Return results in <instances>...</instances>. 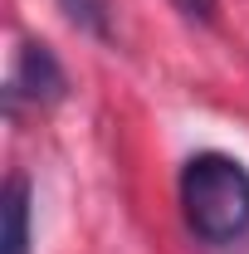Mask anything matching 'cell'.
<instances>
[{
    "label": "cell",
    "instance_id": "cell-1",
    "mask_svg": "<svg viewBox=\"0 0 249 254\" xmlns=\"http://www.w3.org/2000/svg\"><path fill=\"white\" fill-rule=\"evenodd\" d=\"M176 200L186 230L210 250H235L249 240V166L230 152H195L181 161Z\"/></svg>",
    "mask_w": 249,
    "mask_h": 254
},
{
    "label": "cell",
    "instance_id": "cell-2",
    "mask_svg": "<svg viewBox=\"0 0 249 254\" xmlns=\"http://www.w3.org/2000/svg\"><path fill=\"white\" fill-rule=\"evenodd\" d=\"M68 93V73H63L59 54L39 39H25L15 49V64H10V78H5V113L20 118L25 108H49Z\"/></svg>",
    "mask_w": 249,
    "mask_h": 254
},
{
    "label": "cell",
    "instance_id": "cell-3",
    "mask_svg": "<svg viewBox=\"0 0 249 254\" xmlns=\"http://www.w3.org/2000/svg\"><path fill=\"white\" fill-rule=\"evenodd\" d=\"M30 176H10L0 195V254H30Z\"/></svg>",
    "mask_w": 249,
    "mask_h": 254
},
{
    "label": "cell",
    "instance_id": "cell-4",
    "mask_svg": "<svg viewBox=\"0 0 249 254\" xmlns=\"http://www.w3.org/2000/svg\"><path fill=\"white\" fill-rule=\"evenodd\" d=\"M59 10L93 39H113V0H59Z\"/></svg>",
    "mask_w": 249,
    "mask_h": 254
},
{
    "label": "cell",
    "instance_id": "cell-5",
    "mask_svg": "<svg viewBox=\"0 0 249 254\" xmlns=\"http://www.w3.org/2000/svg\"><path fill=\"white\" fill-rule=\"evenodd\" d=\"M186 20H200V25H210L215 20V10H220V0H171Z\"/></svg>",
    "mask_w": 249,
    "mask_h": 254
}]
</instances>
